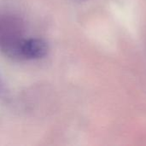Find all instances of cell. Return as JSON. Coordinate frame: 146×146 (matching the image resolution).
Segmentation results:
<instances>
[{"label": "cell", "mask_w": 146, "mask_h": 146, "mask_svg": "<svg viewBox=\"0 0 146 146\" xmlns=\"http://www.w3.org/2000/svg\"><path fill=\"white\" fill-rule=\"evenodd\" d=\"M25 39L22 19L13 14L0 15V51L10 59L21 61Z\"/></svg>", "instance_id": "6da1fadb"}, {"label": "cell", "mask_w": 146, "mask_h": 146, "mask_svg": "<svg viewBox=\"0 0 146 146\" xmlns=\"http://www.w3.org/2000/svg\"><path fill=\"white\" fill-rule=\"evenodd\" d=\"M48 44L42 38H26L21 47L22 60L39 59L48 53Z\"/></svg>", "instance_id": "7a4b0ae2"}, {"label": "cell", "mask_w": 146, "mask_h": 146, "mask_svg": "<svg viewBox=\"0 0 146 146\" xmlns=\"http://www.w3.org/2000/svg\"><path fill=\"white\" fill-rule=\"evenodd\" d=\"M3 83H2V81L0 80V95L3 92Z\"/></svg>", "instance_id": "3957f363"}]
</instances>
